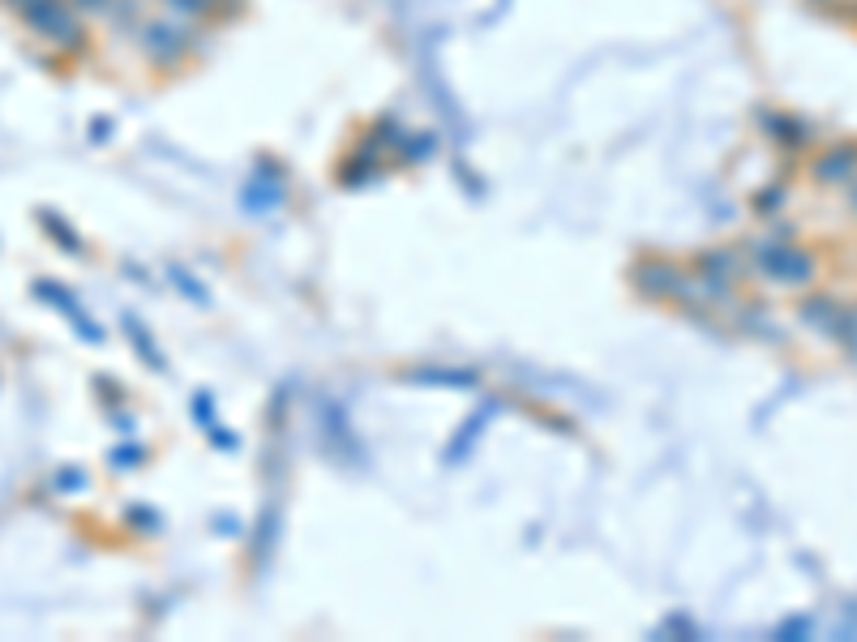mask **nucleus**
Segmentation results:
<instances>
[{"mask_svg":"<svg viewBox=\"0 0 857 642\" xmlns=\"http://www.w3.org/2000/svg\"><path fill=\"white\" fill-rule=\"evenodd\" d=\"M854 206H857V189H854Z\"/></svg>","mask_w":857,"mask_h":642,"instance_id":"2","label":"nucleus"},{"mask_svg":"<svg viewBox=\"0 0 857 642\" xmlns=\"http://www.w3.org/2000/svg\"><path fill=\"white\" fill-rule=\"evenodd\" d=\"M857 172V142H841V147H832L823 159H814V176L819 180H827V185H836V180H849Z\"/></svg>","mask_w":857,"mask_h":642,"instance_id":"1","label":"nucleus"}]
</instances>
